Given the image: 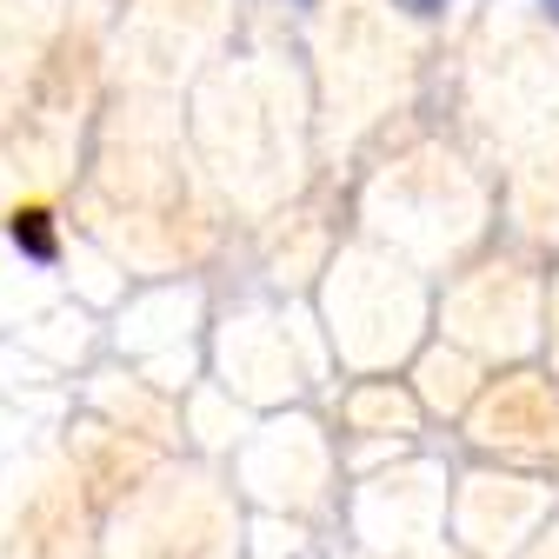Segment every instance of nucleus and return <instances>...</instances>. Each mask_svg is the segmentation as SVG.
Returning a JSON list of instances; mask_svg holds the SVG:
<instances>
[{
  "label": "nucleus",
  "mask_w": 559,
  "mask_h": 559,
  "mask_svg": "<svg viewBox=\"0 0 559 559\" xmlns=\"http://www.w3.org/2000/svg\"><path fill=\"white\" fill-rule=\"evenodd\" d=\"M406 8H413V14H433V8H440V0H406Z\"/></svg>",
  "instance_id": "f03ea898"
},
{
  "label": "nucleus",
  "mask_w": 559,
  "mask_h": 559,
  "mask_svg": "<svg viewBox=\"0 0 559 559\" xmlns=\"http://www.w3.org/2000/svg\"><path fill=\"white\" fill-rule=\"evenodd\" d=\"M14 240H21L34 260H53V234H47V214H21V221H14Z\"/></svg>",
  "instance_id": "f257e3e1"
}]
</instances>
